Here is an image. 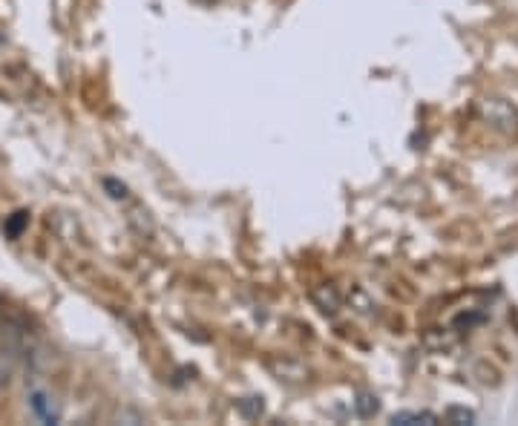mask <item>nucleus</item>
Wrapping results in <instances>:
<instances>
[{"mask_svg": "<svg viewBox=\"0 0 518 426\" xmlns=\"http://www.w3.org/2000/svg\"><path fill=\"white\" fill-rule=\"evenodd\" d=\"M349 306H352L357 314H372V311L377 308L375 300H372L360 285H354L352 291H349Z\"/></svg>", "mask_w": 518, "mask_h": 426, "instance_id": "nucleus-3", "label": "nucleus"}, {"mask_svg": "<svg viewBox=\"0 0 518 426\" xmlns=\"http://www.w3.org/2000/svg\"><path fill=\"white\" fill-rule=\"evenodd\" d=\"M0 320H3V300H0Z\"/></svg>", "mask_w": 518, "mask_h": 426, "instance_id": "nucleus-10", "label": "nucleus"}, {"mask_svg": "<svg viewBox=\"0 0 518 426\" xmlns=\"http://www.w3.org/2000/svg\"><path fill=\"white\" fill-rule=\"evenodd\" d=\"M354 409H357V415H360V418H372V415L377 412V398L375 395H357Z\"/></svg>", "mask_w": 518, "mask_h": 426, "instance_id": "nucleus-6", "label": "nucleus"}, {"mask_svg": "<svg viewBox=\"0 0 518 426\" xmlns=\"http://www.w3.org/2000/svg\"><path fill=\"white\" fill-rule=\"evenodd\" d=\"M24 225H26V213H15V219H12V222L6 225V231H9L12 237H18Z\"/></svg>", "mask_w": 518, "mask_h": 426, "instance_id": "nucleus-9", "label": "nucleus"}, {"mask_svg": "<svg viewBox=\"0 0 518 426\" xmlns=\"http://www.w3.org/2000/svg\"><path fill=\"white\" fill-rule=\"evenodd\" d=\"M392 424H438L435 412H398Z\"/></svg>", "mask_w": 518, "mask_h": 426, "instance_id": "nucleus-5", "label": "nucleus"}, {"mask_svg": "<svg viewBox=\"0 0 518 426\" xmlns=\"http://www.w3.org/2000/svg\"><path fill=\"white\" fill-rule=\"evenodd\" d=\"M239 412L245 418H259L262 415V398H245V401L239 403Z\"/></svg>", "mask_w": 518, "mask_h": 426, "instance_id": "nucleus-8", "label": "nucleus"}, {"mask_svg": "<svg viewBox=\"0 0 518 426\" xmlns=\"http://www.w3.org/2000/svg\"><path fill=\"white\" fill-rule=\"evenodd\" d=\"M314 300H317V306L323 308L326 314H334V311L340 308V297H337V291H334L331 285H320V288L314 291Z\"/></svg>", "mask_w": 518, "mask_h": 426, "instance_id": "nucleus-4", "label": "nucleus"}, {"mask_svg": "<svg viewBox=\"0 0 518 426\" xmlns=\"http://www.w3.org/2000/svg\"><path fill=\"white\" fill-rule=\"evenodd\" d=\"M481 119L501 133H518V110L504 98H487L478 104Z\"/></svg>", "mask_w": 518, "mask_h": 426, "instance_id": "nucleus-1", "label": "nucleus"}, {"mask_svg": "<svg viewBox=\"0 0 518 426\" xmlns=\"http://www.w3.org/2000/svg\"><path fill=\"white\" fill-rule=\"evenodd\" d=\"M29 409H32V415H35L38 421H44V424H58V421H61L58 406H55V401L49 398V392H44V389H32V392H29Z\"/></svg>", "mask_w": 518, "mask_h": 426, "instance_id": "nucleus-2", "label": "nucleus"}, {"mask_svg": "<svg viewBox=\"0 0 518 426\" xmlns=\"http://www.w3.org/2000/svg\"><path fill=\"white\" fill-rule=\"evenodd\" d=\"M447 421L449 424H472V421H475V415H472L470 409L452 406V409H447Z\"/></svg>", "mask_w": 518, "mask_h": 426, "instance_id": "nucleus-7", "label": "nucleus"}]
</instances>
